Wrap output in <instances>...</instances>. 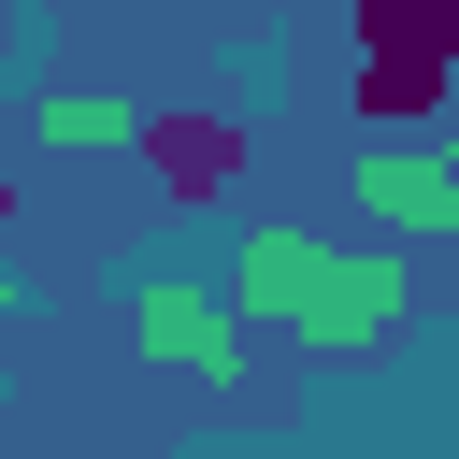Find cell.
<instances>
[{
  "mask_svg": "<svg viewBox=\"0 0 459 459\" xmlns=\"http://www.w3.org/2000/svg\"><path fill=\"white\" fill-rule=\"evenodd\" d=\"M359 29V100L373 115H430L459 72V0H344Z\"/></svg>",
  "mask_w": 459,
  "mask_h": 459,
  "instance_id": "6da1fadb",
  "label": "cell"
},
{
  "mask_svg": "<svg viewBox=\"0 0 459 459\" xmlns=\"http://www.w3.org/2000/svg\"><path fill=\"white\" fill-rule=\"evenodd\" d=\"M258 301H287L316 344H373L402 330V273L387 258H316V244H258Z\"/></svg>",
  "mask_w": 459,
  "mask_h": 459,
  "instance_id": "7a4b0ae2",
  "label": "cell"
},
{
  "mask_svg": "<svg viewBox=\"0 0 459 459\" xmlns=\"http://www.w3.org/2000/svg\"><path fill=\"white\" fill-rule=\"evenodd\" d=\"M143 172H158L172 215L230 201V186H244V115H143Z\"/></svg>",
  "mask_w": 459,
  "mask_h": 459,
  "instance_id": "3957f363",
  "label": "cell"
},
{
  "mask_svg": "<svg viewBox=\"0 0 459 459\" xmlns=\"http://www.w3.org/2000/svg\"><path fill=\"white\" fill-rule=\"evenodd\" d=\"M129 330H143V359H172V373H230L244 344H230V316L201 301V287H143L129 301Z\"/></svg>",
  "mask_w": 459,
  "mask_h": 459,
  "instance_id": "277c9868",
  "label": "cell"
},
{
  "mask_svg": "<svg viewBox=\"0 0 459 459\" xmlns=\"http://www.w3.org/2000/svg\"><path fill=\"white\" fill-rule=\"evenodd\" d=\"M359 201H373V215H445V201H459V172H430V158H373V172H359Z\"/></svg>",
  "mask_w": 459,
  "mask_h": 459,
  "instance_id": "5b68a950",
  "label": "cell"
},
{
  "mask_svg": "<svg viewBox=\"0 0 459 459\" xmlns=\"http://www.w3.org/2000/svg\"><path fill=\"white\" fill-rule=\"evenodd\" d=\"M43 143H143V115L100 100V86H72V100H43Z\"/></svg>",
  "mask_w": 459,
  "mask_h": 459,
  "instance_id": "8992f818",
  "label": "cell"
},
{
  "mask_svg": "<svg viewBox=\"0 0 459 459\" xmlns=\"http://www.w3.org/2000/svg\"><path fill=\"white\" fill-rule=\"evenodd\" d=\"M445 172H459V158H445Z\"/></svg>",
  "mask_w": 459,
  "mask_h": 459,
  "instance_id": "52a82bcc",
  "label": "cell"
}]
</instances>
